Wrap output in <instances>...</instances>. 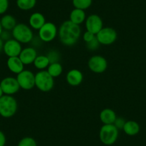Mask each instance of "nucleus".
<instances>
[{"label":"nucleus","instance_id":"nucleus-1","mask_svg":"<svg viewBox=\"0 0 146 146\" xmlns=\"http://www.w3.org/2000/svg\"><path fill=\"white\" fill-rule=\"evenodd\" d=\"M81 35L80 25L72 23L70 20L64 21L58 29V36L62 44L67 47L75 45Z\"/></svg>","mask_w":146,"mask_h":146},{"label":"nucleus","instance_id":"nucleus-2","mask_svg":"<svg viewBox=\"0 0 146 146\" xmlns=\"http://www.w3.org/2000/svg\"><path fill=\"white\" fill-rule=\"evenodd\" d=\"M17 108V101L13 96L4 95L0 98V115L2 117H12L16 114Z\"/></svg>","mask_w":146,"mask_h":146},{"label":"nucleus","instance_id":"nucleus-3","mask_svg":"<svg viewBox=\"0 0 146 146\" xmlns=\"http://www.w3.org/2000/svg\"><path fill=\"white\" fill-rule=\"evenodd\" d=\"M12 37L21 44H27L32 42L34 34L30 27L25 24H17L12 30Z\"/></svg>","mask_w":146,"mask_h":146},{"label":"nucleus","instance_id":"nucleus-4","mask_svg":"<svg viewBox=\"0 0 146 146\" xmlns=\"http://www.w3.org/2000/svg\"><path fill=\"white\" fill-rule=\"evenodd\" d=\"M119 130L113 124L103 125L99 133L100 141L106 145H113L118 138Z\"/></svg>","mask_w":146,"mask_h":146},{"label":"nucleus","instance_id":"nucleus-5","mask_svg":"<svg viewBox=\"0 0 146 146\" xmlns=\"http://www.w3.org/2000/svg\"><path fill=\"white\" fill-rule=\"evenodd\" d=\"M54 78L47 70H40L35 75V86L44 92H50L54 87Z\"/></svg>","mask_w":146,"mask_h":146},{"label":"nucleus","instance_id":"nucleus-6","mask_svg":"<svg viewBox=\"0 0 146 146\" xmlns=\"http://www.w3.org/2000/svg\"><path fill=\"white\" fill-rule=\"evenodd\" d=\"M58 35L57 26L52 22H45L44 25L39 29L38 36L43 42H50L56 38Z\"/></svg>","mask_w":146,"mask_h":146},{"label":"nucleus","instance_id":"nucleus-7","mask_svg":"<svg viewBox=\"0 0 146 146\" xmlns=\"http://www.w3.org/2000/svg\"><path fill=\"white\" fill-rule=\"evenodd\" d=\"M117 37V32L113 28L107 27L102 29L96 35V38L102 45H110L116 41Z\"/></svg>","mask_w":146,"mask_h":146},{"label":"nucleus","instance_id":"nucleus-8","mask_svg":"<svg viewBox=\"0 0 146 146\" xmlns=\"http://www.w3.org/2000/svg\"><path fill=\"white\" fill-rule=\"evenodd\" d=\"M16 78L22 89L29 90L35 87V75L30 70H24L18 74Z\"/></svg>","mask_w":146,"mask_h":146},{"label":"nucleus","instance_id":"nucleus-9","mask_svg":"<svg viewBox=\"0 0 146 146\" xmlns=\"http://www.w3.org/2000/svg\"><path fill=\"white\" fill-rule=\"evenodd\" d=\"M88 64L90 70L97 74L103 73L108 68V61L101 55H94L91 57Z\"/></svg>","mask_w":146,"mask_h":146},{"label":"nucleus","instance_id":"nucleus-10","mask_svg":"<svg viewBox=\"0 0 146 146\" xmlns=\"http://www.w3.org/2000/svg\"><path fill=\"white\" fill-rule=\"evenodd\" d=\"M0 86L2 88L4 95H13L19 92L20 87L17 78L13 77H7L0 82Z\"/></svg>","mask_w":146,"mask_h":146},{"label":"nucleus","instance_id":"nucleus-11","mask_svg":"<svg viewBox=\"0 0 146 146\" xmlns=\"http://www.w3.org/2000/svg\"><path fill=\"white\" fill-rule=\"evenodd\" d=\"M85 27L87 31L96 35L103 27V22L98 15H91L85 19Z\"/></svg>","mask_w":146,"mask_h":146},{"label":"nucleus","instance_id":"nucleus-12","mask_svg":"<svg viewBox=\"0 0 146 146\" xmlns=\"http://www.w3.org/2000/svg\"><path fill=\"white\" fill-rule=\"evenodd\" d=\"M22 50V44L14 38L5 42L3 52L8 57H19Z\"/></svg>","mask_w":146,"mask_h":146},{"label":"nucleus","instance_id":"nucleus-13","mask_svg":"<svg viewBox=\"0 0 146 146\" xmlns=\"http://www.w3.org/2000/svg\"><path fill=\"white\" fill-rule=\"evenodd\" d=\"M36 57H37L36 50L32 47L22 49V52L19 55V59L25 65H29L34 63Z\"/></svg>","mask_w":146,"mask_h":146},{"label":"nucleus","instance_id":"nucleus-14","mask_svg":"<svg viewBox=\"0 0 146 146\" xmlns=\"http://www.w3.org/2000/svg\"><path fill=\"white\" fill-rule=\"evenodd\" d=\"M66 80L70 86H79L83 80V75L82 72L79 70L72 69L67 72L66 75Z\"/></svg>","mask_w":146,"mask_h":146},{"label":"nucleus","instance_id":"nucleus-15","mask_svg":"<svg viewBox=\"0 0 146 146\" xmlns=\"http://www.w3.org/2000/svg\"><path fill=\"white\" fill-rule=\"evenodd\" d=\"M7 65L8 69L12 72L17 74V75L23 71L24 67H25V64L22 63L19 57H8Z\"/></svg>","mask_w":146,"mask_h":146},{"label":"nucleus","instance_id":"nucleus-16","mask_svg":"<svg viewBox=\"0 0 146 146\" xmlns=\"http://www.w3.org/2000/svg\"><path fill=\"white\" fill-rule=\"evenodd\" d=\"M46 19L44 15L40 12L32 14L29 19V26L32 29L39 30L45 24Z\"/></svg>","mask_w":146,"mask_h":146},{"label":"nucleus","instance_id":"nucleus-17","mask_svg":"<svg viewBox=\"0 0 146 146\" xmlns=\"http://www.w3.org/2000/svg\"><path fill=\"white\" fill-rule=\"evenodd\" d=\"M116 118H117L116 113L113 110L110 108H105L102 110L100 113V119L104 125L114 124Z\"/></svg>","mask_w":146,"mask_h":146},{"label":"nucleus","instance_id":"nucleus-18","mask_svg":"<svg viewBox=\"0 0 146 146\" xmlns=\"http://www.w3.org/2000/svg\"><path fill=\"white\" fill-rule=\"evenodd\" d=\"M85 19H86V15L85 10L75 8L70 12V20L75 25H81L85 22Z\"/></svg>","mask_w":146,"mask_h":146},{"label":"nucleus","instance_id":"nucleus-19","mask_svg":"<svg viewBox=\"0 0 146 146\" xmlns=\"http://www.w3.org/2000/svg\"><path fill=\"white\" fill-rule=\"evenodd\" d=\"M123 131L129 136H134L140 132V125L138 123L133 120L126 121L123 128Z\"/></svg>","mask_w":146,"mask_h":146},{"label":"nucleus","instance_id":"nucleus-20","mask_svg":"<svg viewBox=\"0 0 146 146\" xmlns=\"http://www.w3.org/2000/svg\"><path fill=\"white\" fill-rule=\"evenodd\" d=\"M0 22L3 29L8 31H12L17 25L16 19L11 15H4L0 19Z\"/></svg>","mask_w":146,"mask_h":146},{"label":"nucleus","instance_id":"nucleus-21","mask_svg":"<svg viewBox=\"0 0 146 146\" xmlns=\"http://www.w3.org/2000/svg\"><path fill=\"white\" fill-rule=\"evenodd\" d=\"M34 65L40 70H45L50 64V60L47 55H37L34 62Z\"/></svg>","mask_w":146,"mask_h":146},{"label":"nucleus","instance_id":"nucleus-22","mask_svg":"<svg viewBox=\"0 0 146 146\" xmlns=\"http://www.w3.org/2000/svg\"><path fill=\"white\" fill-rule=\"evenodd\" d=\"M47 71L53 78H57L62 73L63 67L60 62L51 63L47 67Z\"/></svg>","mask_w":146,"mask_h":146},{"label":"nucleus","instance_id":"nucleus-23","mask_svg":"<svg viewBox=\"0 0 146 146\" xmlns=\"http://www.w3.org/2000/svg\"><path fill=\"white\" fill-rule=\"evenodd\" d=\"M36 0H17L18 8L22 10L27 11L33 9L36 5Z\"/></svg>","mask_w":146,"mask_h":146},{"label":"nucleus","instance_id":"nucleus-24","mask_svg":"<svg viewBox=\"0 0 146 146\" xmlns=\"http://www.w3.org/2000/svg\"><path fill=\"white\" fill-rule=\"evenodd\" d=\"M92 0H72V5L76 9L85 10L91 6Z\"/></svg>","mask_w":146,"mask_h":146},{"label":"nucleus","instance_id":"nucleus-25","mask_svg":"<svg viewBox=\"0 0 146 146\" xmlns=\"http://www.w3.org/2000/svg\"><path fill=\"white\" fill-rule=\"evenodd\" d=\"M17 146H37V145L33 137H25L21 139Z\"/></svg>","mask_w":146,"mask_h":146},{"label":"nucleus","instance_id":"nucleus-26","mask_svg":"<svg viewBox=\"0 0 146 146\" xmlns=\"http://www.w3.org/2000/svg\"><path fill=\"white\" fill-rule=\"evenodd\" d=\"M47 57H48L49 60H50V64L60 62V54L57 50H51V51H50L47 53Z\"/></svg>","mask_w":146,"mask_h":146},{"label":"nucleus","instance_id":"nucleus-27","mask_svg":"<svg viewBox=\"0 0 146 146\" xmlns=\"http://www.w3.org/2000/svg\"><path fill=\"white\" fill-rule=\"evenodd\" d=\"M87 44V48L89 50H91V51H95L97 49H98L100 46V42H98V40H97L96 36H95V38L93 40H92L90 42L86 43Z\"/></svg>","mask_w":146,"mask_h":146},{"label":"nucleus","instance_id":"nucleus-28","mask_svg":"<svg viewBox=\"0 0 146 146\" xmlns=\"http://www.w3.org/2000/svg\"><path fill=\"white\" fill-rule=\"evenodd\" d=\"M9 7V0H0V15H4Z\"/></svg>","mask_w":146,"mask_h":146},{"label":"nucleus","instance_id":"nucleus-29","mask_svg":"<svg viewBox=\"0 0 146 146\" xmlns=\"http://www.w3.org/2000/svg\"><path fill=\"white\" fill-rule=\"evenodd\" d=\"M12 32H10V31L5 30V29H3V31H2L1 35H0V38L2 39L4 42L8 41V40H9L10 39H12Z\"/></svg>","mask_w":146,"mask_h":146},{"label":"nucleus","instance_id":"nucleus-30","mask_svg":"<svg viewBox=\"0 0 146 146\" xmlns=\"http://www.w3.org/2000/svg\"><path fill=\"white\" fill-rule=\"evenodd\" d=\"M125 122L126 121L125 120L124 118H123V117H117V118H116L114 124L113 125H114L115 126V127H117L118 130H120V129H122V130H123Z\"/></svg>","mask_w":146,"mask_h":146},{"label":"nucleus","instance_id":"nucleus-31","mask_svg":"<svg viewBox=\"0 0 146 146\" xmlns=\"http://www.w3.org/2000/svg\"><path fill=\"white\" fill-rule=\"evenodd\" d=\"M95 36H96L95 35L88 32V31H86L83 35V40L86 43H88L92 41V40H93L95 38Z\"/></svg>","mask_w":146,"mask_h":146},{"label":"nucleus","instance_id":"nucleus-32","mask_svg":"<svg viewBox=\"0 0 146 146\" xmlns=\"http://www.w3.org/2000/svg\"><path fill=\"white\" fill-rule=\"evenodd\" d=\"M6 141L7 139L5 133L2 130H0V146H5Z\"/></svg>","mask_w":146,"mask_h":146},{"label":"nucleus","instance_id":"nucleus-33","mask_svg":"<svg viewBox=\"0 0 146 146\" xmlns=\"http://www.w3.org/2000/svg\"><path fill=\"white\" fill-rule=\"evenodd\" d=\"M4 44H5V42L2 40V39L0 38V53L2 52L3 51V48H4Z\"/></svg>","mask_w":146,"mask_h":146},{"label":"nucleus","instance_id":"nucleus-34","mask_svg":"<svg viewBox=\"0 0 146 146\" xmlns=\"http://www.w3.org/2000/svg\"><path fill=\"white\" fill-rule=\"evenodd\" d=\"M4 95V93L3 92H2V88H1V86H0V98L2 96H3Z\"/></svg>","mask_w":146,"mask_h":146},{"label":"nucleus","instance_id":"nucleus-35","mask_svg":"<svg viewBox=\"0 0 146 146\" xmlns=\"http://www.w3.org/2000/svg\"><path fill=\"white\" fill-rule=\"evenodd\" d=\"M3 31V28H2V25H1V22H0V35L2 33V32Z\"/></svg>","mask_w":146,"mask_h":146}]
</instances>
